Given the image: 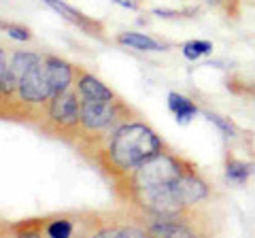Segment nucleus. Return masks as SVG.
<instances>
[{"mask_svg":"<svg viewBox=\"0 0 255 238\" xmlns=\"http://www.w3.org/2000/svg\"><path fill=\"white\" fill-rule=\"evenodd\" d=\"M164 142L155 134L153 128H149L142 121L124 123L113 132L105 149L109 166H113L117 172H132L138 164L162 151Z\"/></svg>","mask_w":255,"mask_h":238,"instance_id":"1","label":"nucleus"},{"mask_svg":"<svg viewBox=\"0 0 255 238\" xmlns=\"http://www.w3.org/2000/svg\"><path fill=\"white\" fill-rule=\"evenodd\" d=\"M47 62V75H49V83H51V90H53V96L55 94H62L70 90L73 85V79H75V68L64 62L60 58H45Z\"/></svg>","mask_w":255,"mask_h":238,"instance_id":"7","label":"nucleus"},{"mask_svg":"<svg viewBox=\"0 0 255 238\" xmlns=\"http://www.w3.org/2000/svg\"><path fill=\"white\" fill-rule=\"evenodd\" d=\"M117 43L124 47H130V49H138V51H162V45H159L155 38H151L147 34L140 32H124L117 36Z\"/></svg>","mask_w":255,"mask_h":238,"instance_id":"12","label":"nucleus"},{"mask_svg":"<svg viewBox=\"0 0 255 238\" xmlns=\"http://www.w3.org/2000/svg\"><path fill=\"white\" fill-rule=\"evenodd\" d=\"M115 4L124 6V9H130V11H136L138 9V0H113Z\"/></svg>","mask_w":255,"mask_h":238,"instance_id":"20","label":"nucleus"},{"mask_svg":"<svg viewBox=\"0 0 255 238\" xmlns=\"http://www.w3.org/2000/svg\"><path fill=\"white\" fill-rule=\"evenodd\" d=\"M2 30L11 38H15V41H19V43H26V41H30V38H32L30 30L23 28V26H17V23H2Z\"/></svg>","mask_w":255,"mask_h":238,"instance_id":"18","label":"nucleus"},{"mask_svg":"<svg viewBox=\"0 0 255 238\" xmlns=\"http://www.w3.org/2000/svg\"><path fill=\"white\" fill-rule=\"evenodd\" d=\"M0 92H2V98L17 92V79L11 70V62H6L4 51H0Z\"/></svg>","mask_w":255,"mask_h":238,"instance_id":"14","label":"nucleus"},{"mask_svg":"<svg viewBox=\"0 0 255 238\" xmlns=\"http://www.w3.org/2000/svg\"><path fill=\"white\" fill-rule=\"evenodd\" d=\"M177 215H164L159 217L155 224L149 226V234L153 236H191V230L174 219Z\"/></svg>","mask_w":255,"mask_h":238,"instance_id":"11","label":"nucleus"},{"mask_svg":"<svg viewBox=\"0 0 255 238\" xmlns=\"http://www.w3.org/2000/svg\"><path fill=\"white\" fill-rule=\"evenodd\" d=\"M38 60H41V55H36V53H32V51H17V53H13V58H11V70H13L15 79H17V85L21 81V77L26 75Z\"/></svg>","mask_w":255,"mask_h":238,"instance_id":"13","label":"nucleus"},{"mask_svg":"<svg viewBox=\"0 0 255 238\" xmlns=\"http://www.w3.org/2000/svg\"><path fill=\"white\" fill-rule=\"evenodd\" d=\"M117 117H119L117 100L100 102V100L81 98V121H79V125L85 128L87 132L105 130L111 123H115Z\"/></svg>","mask_w":255,"mask_h":238,"instance_id":"4","label":"nucleus"},{"mask_svg":"<svg viewBox=\"0 0 255 238\" xmlns=\"http://www.w3.org/2000/svg\"><path fill=\"white\" fill-rule=\"evenodd\" d=\"M47 234L51 238H68L73 234V224L68 219H55L47 226Z\"/></svg>","mask_w":255,"mask_h":238,"instance_id":"17","label":"nucleus"},{"mask_svg":"<svg viewBox=\"0 0 255 238\" xmlns=\"http://www.w3.org/2000/svg\"><path fill=\"white\" fill-rule=\"evenodd\" d=\"M49 117L60 128H73L81 121V96L75 90L55 94L49 100Z\"/></svg>","mask_w":255,"mask_h":238,"instance_id":"5","label":"nucleus"},{"mask_svg":"<svg viewBox=\"0 0 255 238\" xmlns=\"http://www.w3.org/2000/svg\"><path fill=\"white\" fill-rule=\"evenodd\" d=\"M168 109L174 113V117H177V121L181 125L189 123L191 119L198 115V107L194 105V102H191L189 98H185L183 94H177V92L168 94Z\"/></svg>","mask_w":255,"mask_h":238,"instance_id":"10","label":"nucleus"},{"mask_svg":"<svg viewBox=\"0 0 255 238\" xmlns=\"http://www.w3.org/2000/svg\"><path fill=\"white\" fill-rule=\"evenodd\" d=\"M187 168L179 157H174L170 153L159 151L153 157H149L142 164H138L136 168L130 172V185L132 192H140V189H153L172 183L174 179H179L183 172H187Z\"/></svg>","mask_w":255,"mask_h":238,"instance_id":"2","label":"nucleus"},{"mask_svg":"<svg viewBox=\"0 0 255 238\" xmlns=\"http://www.w3.org/2000/svg\"><path fill=\"white\" fill-rule=\"evenodd\" d=\"M253 170H255V166L241 162V160H228L226 162V179L232 181V183H236V185L245 183V181L251 177Z\"/></svg>","mask_w":255,"mask_h":238,"instance_id":"15","label":"nucleus"},{"mask_svg":"<svg viewBox=\"0 0 255 238\" xmlns=\"http://www.w3.org/2000/svg\"><path fill=\"white\" fill-rule=\"evenodd\" d=\"M211 51H213V45L209 41H189L183 45V55L191 62L200 60L202 55H209Z\"/></svg>","mask_w":255,"mask_h":238,"instance_id":"16","label":"nucleus"},{"mask_svg":"<svg viewBox=\"0 0 255 238\" xmlns=\"http://www.w3.org/2000/svg\"><path fill=\"white\" fill-rule=\"evenodd\" d=\"M77 92L81 98H90V100H100V102H109L115 100V94L111 87H107L100 79H96L90 73H79L77 79Z\"/></svg>","mask_w":255,"mask_h":238,"instance_id":"8","label":"nucleus"},{"mask_svg":"<svg viewBox=\"0 0 255 238\" xmlns=\"http://www.w3.org/2000/svg\"><path fill=\"white\" fill-rule=\"evenodd\" d=\"M172 185H174V192H177L179 200L185 204V206L196 204V202H202L204 198L209 196V185H206L194 170L183 172L179 179L172 181Z\"/></svg>","mask_w":255,"mask_h":238,"instance_id":"6","label":"nucleus"},{"mask_svg":"<svg viewBox=\"0 0 255 238\" xmlns=\"http://www.w3.org/2000/svg\"><path fill=\"white\" fill-rule=\"evenodd\" d=\"M45 4H49L51 9L55 11V13H60L64 19H68L70 23H75L77 28H81L83 32H87V34H100V23L98 21H92L90 17H85L83 13H79V11H75L73 6H68L66 2H62V0H43Z\"/></svg>","mask_w":255,"mask_h":238,"instance_id":"9","label":"nucleus"},{"mask_svg":"<svg viewBox=\"0 0 255 238\" xmlns=\"http://www.w3.org/2000/svg\"><path fill=\"white\" fill-rule=\"evenodd\" d=\"M204 117L209 119L211 123H215V125H217V128H219V130H221L223 134H226V136H234V134H236L234 125L230 123L228 119H223L221 115H217V113H204Z\"/></svg>","mask_w":255,"mask_h":238,"instance_id":"19","label":"nucleus"},{"mask_svg":"<svg viewBox=\"0 0 255 238\" xmlns=\"http://www.w3.org/2000/svg\"><path fill=\"white\" fill-rule=\"evenodd\" d=\"M17 96L26 105H43V102L53 98L49 75H47V62L43 58L21 77L17 85Z\"/></svg>","mask_w":255,"mask_h":238,"instance_id":"3","label":"nucleus"},{"mask_svg":"<svg viewBox=\"0 0 255 238\" xmlns=\"http://www.w3.org/2000/svg\"><path fill=\"white\" fill-rule=\"evenodd\" d=\"M209 4H213V6H221V4H226L228 0H206Z\"/></svg>","mask_w":255,"mask_h":238,"instance_id":"21","label":"nucleus"}]
</instances>
